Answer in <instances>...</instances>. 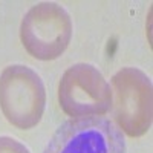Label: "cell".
I'll return each mask as SVG.
<instances>
[{"label": "cell", "instance_id": "5b68a950", "mask_svg": "<svg viewBox=\"0 0 153 153\" xmlns=\"http://www.w3.org/2000/svg\"><path fill=\"white\" fill-rule=\"evenodd\" d=\"M43 153H127V146L117 124L97 117L63 123Z\"/></svg>", "mask_w": 153, "mask_h": 153}, {"label": "cell", "instance_id": "277c9868", "mask_svg": "<svg viewBox=\"0 0 153 153\" xmlns=\"http://www.w3.org/2000/svg\"><path fill=\"white\" fill-rule=\"evenodd\" d=\"M72 20L68 11L54 2L34 5L23 16L20 40L28 54L37 60L58 58L72 38Z\"/></svg>", "mask_w": 153, "mask_h": 153}, {"label": "cell", "instance_id": "3957f363", "mask_svg": "<svg viewBox=\"0 0 153 153\" xmlns=\"http://www.w3.org/2000/svg\"><path fill=\"white\" fill-rule=\"evenodd\" d=\"M152 81L141 69L123 68L112 76V110L117 127L130 138H139L152 126Z\"/></svg>", "mask_w": 153, "mask_h": 153}, {"label": "cell", "instance_id": "6da1fadb", "mask_svg": "<svg viewBox=\"0 0 153 153\" xmlns=\"http://www.w3.org/2000/svg\"><path fill=\"white\" fill-rule=\"evenodd\" d=\"M46 107L45 84L34 69L12 65L0 74V109L9 124L29 130L40 123Z\"/></svg>", "mask_w": 153, "mask_h": 153}, {"label": "cell", "instance_id": "8992f818", "mask_svg": "<svg viewBox=\"0 0 153 153\" xmlns=\"http://www.w3.org/2000/svg\"><path fill=\"white\" fill-rule=\"evenodd\" d=\"M0 153H31L28 147L11 136H0Z\"/></svg>", "mask_w": 153, "mask_h": 153}, {"label": "cell", "instance_id": "7a4b0ae2", "mask_svg": "<svg viewBox=\"0 0 153 153\" xmlns=\"http://www.w3.org/2000/svg\"><path fill=\"white\" fill-rule=\"evenodd\" d=\"M58 103L72 120L97 118L112 110L113 95L110 84L95 66L76 63L61 75Z\"/></svg>", "mask_w": 153, "mask_h": 153}]
</instances>
